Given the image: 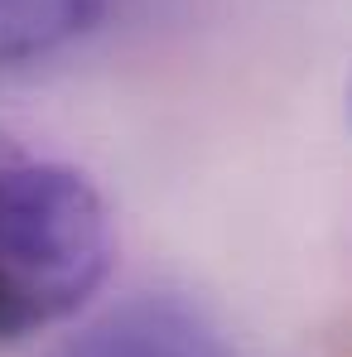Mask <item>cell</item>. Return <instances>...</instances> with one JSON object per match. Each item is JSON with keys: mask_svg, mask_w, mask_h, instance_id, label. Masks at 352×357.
<instances>
[{"mask_svg": "<svg viewBox=\"0 0 352 357\" xmlns=\"http://www.w3.org/2000/svg\"><path fill=\"white\" fill-rule=\"evenodd\" d=\"M107 0H0V63L44 59L72 44Z\"/></svg>", "mask_w": 352, "mask_h": 357, "instance_id": "3957f363", "label": "cell"}, {"mask_svg": "<svg viewBox=\"0 0 352 357\" xmlns=\"http://www.w3.org/2000/svg\"><path fill=\"white\" fill-rule=\"evenodd\" d=\"M112 218L68 165L0 140V343L68 319L107 280Z\"/></svg>", "mask_w": 352, "mask_h": 357, "instance_id": "6da1fadb", "label": "cell"}, {"mask_svg": "<svg viewBox=\"0 0 352 357\" xmlns=\"http://www.w3.org/2000/svg\"><path fill=\"white\" fill-rule=\"evenodd\" d=\"M63 357H236L232 343L183 299L145 295L97 319Z\"/></svg>", "mask_w": 352, "mask_h": 357, "instance_id": "7a4b0ae2", "label": "cell"}]
</instances>
